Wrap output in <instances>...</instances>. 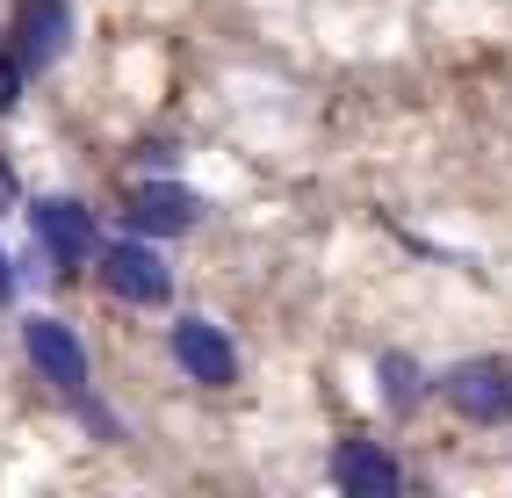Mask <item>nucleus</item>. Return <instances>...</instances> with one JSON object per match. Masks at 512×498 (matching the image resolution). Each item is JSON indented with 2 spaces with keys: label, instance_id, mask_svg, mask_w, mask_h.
<instances>
[{
  "label": "nucleus",
  "instance_id": "f257e3e1",
  "mask_svg": "<svg viewBox=\"0 0 512 498\" xmlns=\"http://www.w3.org/2000/svg\"><path fill=\"white\" fill-rule=\"evenodd\" d=\"M440 390H448V405L462 419H476V426H505L512 419V369L505 361H462Z\"/></svg>",
  "mask_w": 512,
  "mask_h": 498
},
{
  "label": "nucleus",
  "instance_id": "f03ea898",
  "mask_svg": "<svg viewBox=\"0 0 512 498\" xmlns=\"http://www.w3.org/2000/svg\"><path fill=\"white\" fill-rule=\"evenodd\" d=\"M22 347H29V361L44 369V383H58L65 397H87V347L73 340V325L29 318V325H22Z\"/></svg>",
  "mask_w": 512,
  "mask_h": 498
},
{
  "label": "nucleus",
  "instance_id": "7ed1b4c3",
  "mask_svg": "<svg viewBox=\"0 0 512 498\" xmlns=\"http://www.w3.org/2000/svg\"><path fill=\"white\" fill-rule=\"evenodd\" d=\"M101 282L116 296H130V304H166V296H174V275H166V260L145 239H123V246L101 253Z\"/></svg>",
  "mask_w": 512,
  "mask_h": 498
},
{
  "label": "nucleus",
  "instance_id": "20e7f679",
  "mask_svg": "<svg viewBox=\"0 0 512 498\" xmlns=\"http://www.w3.org/2000/svg\"><path fill=\"white\" fill-rule=\"evenodd\" d=\"M29 231L44 239V253L58 260V268H80V260L94 253V217L80 203H65V195H44V203L29 210Z\"/></svg>",
  "mask_w": 512,
  "mask_h": 498
},
{
  "label": "nucleus",
  "instance_id": "39448f33",
  "mask_svg": "<svg viewBox=\"0 0 512 498\" xmlns=\"http://www.w3.org/2000/svg\"><path fill=\"white\" fill-rule=\"evenodd\" d=\"M65 37H73V8H65V0H22V15H15V58L29 65V73L58 65Z\"/></svg>",
  "mask_w": 512,
  "mask_h": 498
},
{
  "label": "nucleus",
  "instance_id": "423d86ee",
  "mask_svg": "<svg viewBox=\"0 0 512 498\" xmlns=\"http://www.w3.org/2000/svg\"><path fill=\"white\" fill-rule=\"evenodd\" d=\"M174 361H181L195 383H210V390L238 376V354H231V340H224L210 318H181L174 325Z\"/></svg>",
  "mask_w": 512,
  "mask_h": 498
},
{
  "label": "nucleus",
  "instance_id": "0eeeda50",
  "mask_svg": "<svg viewBox=\"0 0 512 498\" xmlns=\"http://www.w3.org/2000/svg\"><path fill=\"white\" fill-rule=\"evenodd\" d=\"M332 484L354 491V498H390V491L404 484V470H397L375 441H347V448L332 455Z\"/></svg>",
  "mask_w": 512,
  "mask_h": 498
},
{
  "label": "nucleus",
  "instance_id": "6e6552de",
  "mask_svg": "<svg viewBox=\"0 0 512 498\" xmlns=\"http://www.w3.org/2000/svg\"><path fill=\"white\" fill-rule=\"evenodd\" d=\"M123 217H130L138 239H166V231H188V224H195V195L174 188V181H159V188H138V195H130Z\"/></svg>",
  "mask_w": 512,
  "mask_h": 498
},
{
  "label": "nucleus",
  "instance_id": "1a4fd4ad",
  "mask_svg": "<svg viewBox=\"0 0 512 498\" xmlns=\"http://www.w3.org/2000/svg\"><path fill=\"white\" fill-rule=\"evenodd\" d=\"M383 383H390V405H397V412H404V405H419V369H412L404 354L383 361Z\"/></svg>",
  "mask_w": 512,
  "mask_h": 498
},
{
  "label": "nucleus",
  "instance_id": "9d476101",
  "mask_svg": "<svg viewBox=\"0 0 512 498\" xmlns=\"http://www.w3.org/2000/svg\"><path fill=\"white\" fill-rule=\"evenodd\" d=\"M22 73H29L22 58H0V109H15V94H22Z\"/></svg>",
  "mask_w": 512,
  "mask_h": 498
},
{
  "label": "nucleus",
  "instance_id": "9b49d317",
  "mask_svg": "<svg viewBox=\"0 0 512 498\" xmlns=\"http://www.w3.org/2000/svg\"><path fill=\"white\" fill-rule=\"evenodd\" d=\"M8 289H15V268H8V253H0V304H8Z\"/></svg>",
  "mask_w": 512,
  "mask_h": 498
},
{
  "label": "nucleus",
  "instance_id": "f8f14e48",
  "mask_svg": "<svg viewBox=\"0 0 512 498\" xmlns=\"http://www.w3.org/2000/svg\"><path fill=\"white\" fill-rule=\"evenodd\" d=\"M8 195H15V181H8V166H0V210H8Z\"/></svg>",
  "mask_w": 512,
  "mask_h": 498
}]
</instances>
